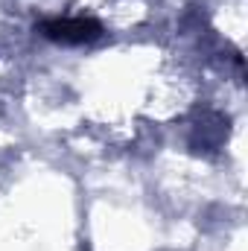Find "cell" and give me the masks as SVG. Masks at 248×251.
Instances as JSON below:
<instances>
[{
    "label": "cell",
    "instance_id": "obj_1",
    "mask_svg": "<svg viewBox=\"0 0 248 251\" xmlns=\"http://www.w3.org/2000/svg\"><path fill=\"white\" fill-rule=\"evenodd\" d=\"M41 32L53 41H64V44H85L99 38L102 26L91 18H50L41 24Z\"/></svg>",
    "mask_w": 248,
    "mask_h": 251
}]
</instances>
